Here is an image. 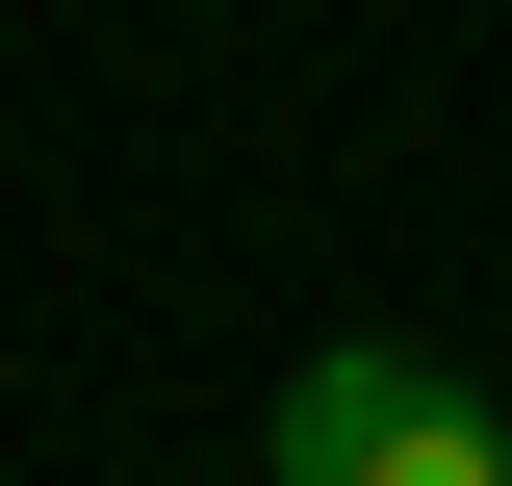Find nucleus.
Masks as SVG:
<instances>
[{"label":"nucleus","mask_w":512,"mask_h":486,"mask_svg":"<svg viewBox=\"0 0 512 486\" xmlns=\"http://www.w3.org/2000/svg\"><path fill=\"white\" fill-rule=\"evenodd\" d=\"M256 486H512L487 384L410 359V333H333L308 384H282V435H256Z\"/></svg>","instance_id":"1"}]
</instances>
